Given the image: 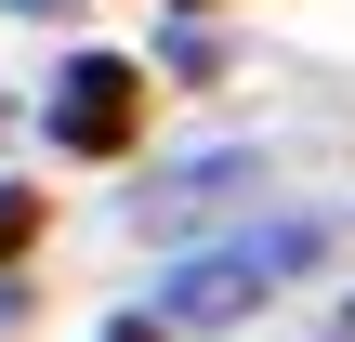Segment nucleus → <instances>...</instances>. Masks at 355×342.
Returning a JSON list of instances; mask_svg holds the SVG:
<instances>
[{
  "label": "nucleus",
  "instance_id": "f257e3e1",
  "mask_svg": "<svg viewBox=\"0 0 355 342\" xmlns=\"http://www.w3.org/2000/svg\"><path fill=\"white\" fill-rule=\"evenodd\" d=\"M316 264V224H263V237H237V250H198V264H171L158 277V316L171 330H224V316H250L277 277H303Z\"/></svg>",
  "mask_w": 355,
  "mask_h": 342
},
{
  "label": "nucleus",
  "instance_id": "f03ea898",
  "mask_svg": "<svg viewBox=\"0 0 355 342\" xmlns=\"http://www.w3.org/2000/svg\"><path fill=\"white\" fill-rule=\"evenodd\" d=\"M132 132H145V66L79 53V66L53 79V145H66V158H119Z\"/></svg>",
  "mask_w": 355,
  "mask_h": 342
},
{
  "label": "nucleus",
  "instance_id": "7ed1b4c3",
  "mask_svg": "<svg viewBox=\"0 0 355 342\" xmlns=\"http://www.w3.org/2000/svg\"><path fill=\"white\" fill-rule=\"evenodd\" d=\"M250 171H263L250 145H211V158H184V171H158V185H145V224H184V211H211V198H237Z\"/></svg>",
  "mask_w": 355,
  "mask_h": 342
},
{
  "label": "nucleus",
  "instance_id": "20e7f679",
  "mask_svg": "<svg viewBox=\"0 0 355 342\" xmlns=\"http://www.w3.org/2000/svg\"><path fill=\"white\" fill-rule=\"evenodd\" d=\"M26 237H40V198H26V185H0V264H13Z\"/></svg>",
  "mask_w": 355,
  "mask_h": 342
},
{
  "label": "nucleus",
  "instance_id": "39448f33",
  "mask_svg": "<svg viewBox=\"0 0 355 342\" xmlns=\"http://www.w3.org/2000/svg\"><path fill=\"white\" fill-rule=\"evenodd\" d=\"M105 342H158V330H145V316H119V330H105Z\"/></svg>",
  "mask_w": 355,
  "mask_h": 342
},
{
  "label": "nucleus",
  "instance_id": "423d86ee",
  "mask_svg": "<svg viewBox=\"0 0 355 342\" xmlns=\"http://www.w3.org/2000/svg\"><path fill=\"white\" fill-rule=\"evenodd\" d=\"M329 342H355V303H343V330H329Z\"/></svg>",
  "mask_w": 355,
  "mask_h": 342
}]
</instances>
